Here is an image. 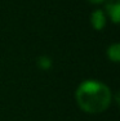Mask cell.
I'll return each instance as SVG.
<instances>
[{"label":"cell","mask_w":120,"mask_h":121,"mask_svg":"<svg viewBox=\"0 0 120 121\" xmlns=\"http://www.w3.org/2000/svg\"><path fill=\"white\" fill-rule=\"evenodd\" d=\"M107 12L110 14L111 19H112L115 23L119 22V16H120V5L118 4V1L111 3V4L107 5Z\"/></svg>","instance_id":"obj_3"},{"label":"cell","mask_w":120,"mask_h":121,"mask_svg":"<svg viewBox=\"0 0 120 121\" xmlns=\"http://www.w3.org/2000/svg\"><path fill=\"white\" fill-rule=\"evenodd\" d=\"M107 54L114 62H119V58H120V47H119V44H114L112 47L108 48Z\"/></svg>","instance_id":"obj_4"},{"label":"cell","mask_w":120,"mask_h":121,"mask_svg":"<svg viewBox=\"0 0 120 121\" xmlns=\"http://www.w3.org/2000/svg\"><path fill=\"white\" fill-rule=\"evenodd\" d=\"M88 1L93 3V4H98V3H102V1H103V0H88Z\"/></svg>","instance_id":"obj_6"},{"label":"cell","mask_w":120,"mask_h":121,"mask_svg":"<svg viewBox=\"0 0 120 121\" xmlns=\"http://www.w3.org/2000/svg\"><path fill=\"white\" fill-rule=\"evenodd\" d=\"M92 25L96 30H102L106 25V17H105L103 12L101 10H96L92 14Z\"/></svg>","instance_id":"obj_2"},{"label":"cell","mask_w":120,"mask_h":121,"mask_svg":"<svg viewBox=\"0 0 120 121\" xmlns=\"http://www.w3.org/2000/svg\"><path fill=\"white\" fill-rule=\"evenodd\" d=\"M38 65L43 68V70H48V68H50V66H52V60H50L49 57L43 56L38 59Z\"/></svg>","instance_id":"obj_5"},{"label":"cell","mask_w":120,"mask_h":121,"mask_svg":"<svg viewBox=\"0 0 120 121\" xmlns=\"http://www.w3.org/2000/svg\"><path fill=\"white\" fill-rule=\"evenodd\" d=\"M76 102L79 107L88 113H101L110 106L111 91L102 82L88 80L79 85Z\"/></svg>","instance_id":"obj_1"}]
</instances>
